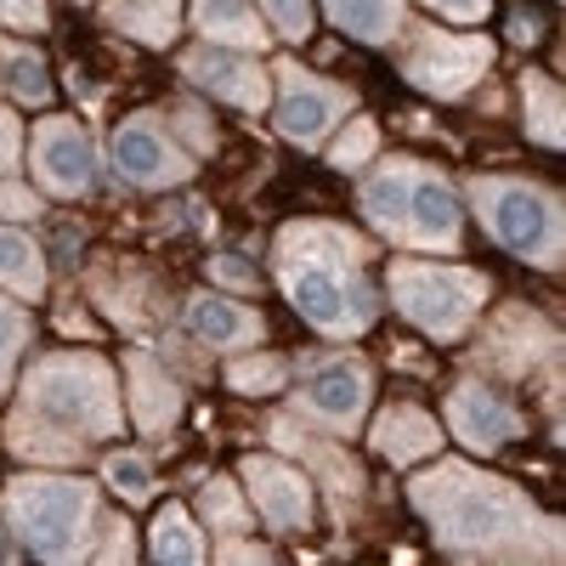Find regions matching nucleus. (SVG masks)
<instances>
[{"label":"nucleus","mask_w":566,"mask_h":566,"mask_svg":"<svg viewBox=\"0 0 566 566\" xmlns=\"http://www.w3.org/2000/svg\"><path fill=\"white\" fill-rule=\"evenodd\" d=\"M413 510L431 522L437 544L459 560H560V522L544 515L515 482L482 476L476 464L442 459L413 476Z\"/></svg>","instance_id":"1"},{"label":"nucleus","mask_w":566,"mask_h":566,"mask_svg":"<svg viewBox=\"0 0 566 566\" xmlns=\"http://www.w3.org/2000/svg\"><path fill=\"white\" fill-rule=\"evenodd\" d=\"M125 408L114 368L97 352H52L23 374V402L12 408L7 442L23 459L74 464L91 442L119 437Z\"/></svg>","instance_id":"2"},{"label":"nucleus","mask_w":566,"mask_h":566,"mask_svg":"<svg viewBox=\"0 0 566 566\" xmlns=\"http://www.w3.org/2000/svg\"><path fill=\"white\" fill-rule=\"evenodd\" d=\"M363 261H368V244L352 227H335V221H295V227H283L277 244H272V266H277L283 295L295 301V312L312 328H323V335H335V340L363 335V328L380 317Z\"/></svg>","instance_id":"3"},{"label":"nucleus","mask_w":566,"mask_h":566,"mask_svg":"<svg viewBox=\"0 0 566 566\" xmlns=\"http://www.w3.org/2000/svg\"><path fill=\"white\" fill-rule=\"evenodd\" d=\"M363 216L374 221V232L408 244V250H442L453 255L464 239L459 221V199L442 181V170L419 165V159H386L380 170L363 176Z\"/></svg>","instance_id":"4"},{"label":"nucleus","mask_w":566,"mask_h":566,"mask_svg":"<svg viewBox=\"0 0 566 566\" xmlns=\"http://www.w3.org/2000/svg\"><path fill=\"white\" fill-rule=\"evenodd\" d=\"M0 515L23 549L40 560H85L97 538V488L80 476H18L0 499Z\"/></svg>","instance_id":"5"},{"label":"nucleus","mask_w":566,"mask_h":566,"mask_svg":"<svg viewBox=\"0 0 566 566\" xmlns=\"http://www.w3.org/2000/svg\"><path fill=\"white\" fill-rule=\"evenodd\" d=\"M470 205H476L482 227L493 239L544 272H555L566 261V239H560V199L549 187L515 181V176H476L470 181Z\"/></svg>","instance_id":"6"},{"label":"nucleus","mask_w":566,"mask_h":566,"mask_svg":"<svg viewBox=\"0 0 566 566\" xmlns=\"http://www.w3.org/2000/svg\"><path fill=\"white\" fill-rule=\"evenodd\" d=\"M391 301L408 323H419L431 340H459L476 312L488 306V277L470 266L437 261H397L391 266Z\"/></svg>","instance_id":"7"},{"label":"nucleus","mask_w":566,"mask_h":566,"mask_svg":"<svg viewBox=\"0 0 566 566\" xmlns=\"http://www.w3.org/2000/svg\"><path fill=\"white\" fill-rule=\"evenodd\" d=\"M402 74L431 91V97L453 103L493 69V40L488 34H442V29H402Z\"/></svg>","instance_id":"8"},{"label":"nucleus","mask_w":566,"mask_h":566,"mask_svg":"<svg viewBox=\"0 0 566 566\" xmlns=\"http://www.w3.org/2000/svg\"><path fill=\"white\" fill-rule=\"evenodd\" d=\"M368 397H374V374L363 357H317L306 374H301V397L295 408L312 413L317 424H328V431L352 437L363 413H368Z\"/></svg>","instance_id":"9"},{"label":"nucleus","mask_w":566,"mask_h":566,"mask_svg":"<svg viewBox=\"0 0 566 566\" xmlns=\"http://www.w3.org/2000/svg\"><path fill=\"white\" fill-rule=\"evenodd\" d=\"M346 114H352V91L346 85H328V80L306 74L301 63H277V130L290 142L317 148Z\"/></svg>","instance_id":"10"},{"label":"nucleus","mask_w":566,"mask_h":566,"mask_svg":"<svg viewBox=\"0 0 566 566\" xmlns=\"http://www.w3.org/2000/svg\"><path fill=\"white\" fill-rule=\"evenodd\" d=\"M34 176L45 193L57 199H80L97 187V142L80 119H40L34 125Z\"/></svg>","instance_id":"11"},{"label":"nucleus","mask_w":566,"mask_h":566,"mask_svg":"<svg viewBox=\"0 0 566 566\" xmlns=\"http://www.w3.org/2000/svg\"><path fill=\"white\" fill-rule=\"evenodd\" d=\"M114 165L130 187H176L193 176V154H181L165 119H154V114H130L114 130Z\"/></svg>","instance_id":"12"},{"label":"nucleus","mask_w":566,"mask_h":566,"mask_svg":"<svg viewBox=\"0 0 566 566\" xmlns=\"http://www.w3.org/2000/svg\"><path fill=\"white\" fill-rule=\"evenodd\" d=\"M244 482H250V499L261 510V522L272 533H301L312 527V482L301 476V470H290L283 459H244Z\"/></svg>","instance_id":"13"},{"label":"nucleus","mask_w":566,"mask_h":566,"mask_svg":"<svg viewBox=\"0 0 566 566\" xmlns=\"http://www.w3.org/2000/svg\"><path fill=\"white\" fill-rule=\"evenodd\" d=\"M544 357H555V328L533 312V306H510L488 323V340H482V363L510 374V380H522L533 374Z\"/></svg>","instance_id":"14"},{"label":"nucleus","mask_w":566,"mask_h":566,"mask_svg":"<svg viewBox=\"0 0 566 566\" xmlns=\"http://www.w3.org/2000/svg\"><path fill=\"white\" fill-rule=\"evenodd\" d=\"M181 74L193 80L199 91H210V97L232 103V108H244V114H261L266 97H272V85L261 74V63L239 57V52H227V45H205V52H187L181 57Z\"/></svg>","instance_id":"15"},{"label":"nucleus","mask_w":566,"mask_h":566,"mask_svg":"<svg viewBox=\"0 0 566 566\" xmlns=\"http://www.w3.org/2000/svg\"><path fill=\"white\" fill-rule=\"evenodd\" d=\"M448 424H453V437H459L470 453H499V448H510L515 437H522V413H515L504 397H493L488 386H476V380L453 386V397H448Z\"/></svg>","instance_id":"16"},{"label":"nucleus","mask_w":566,"mask_h":566,"mask_svg":"<svg viewBox=\"0 0 566 566\" xmlns=\"http://www.w3.org/2000/svg\"><path fill=\"white\" fill-rule=\"evenodd\" d=\"M125 380H130V419L142 437H165L181 419V391L170 380V368H159L154 352H130L125 357Z\"/></svg>","instance_id":"17"},{"label":"nucleus","mask_w":566,"mask_h":566,"mask_svg":"<svg viewBox=\"0 0 566 566\" xmlns=\"http://www.w3.org/2000/svg\"><path fill=\"white\" fill-rule=\"evenodd\" d=\"M272 442H277L283 453H301V459H306V464L317 470V476H323V488L335 493V504H340V510H346V504H352V499L363 493V470H357V464H352V459H346L340 448H328V442L306 437L301 424L277 419V424H272Z\"/></svg>","instance_id":"18"},{"label":"nucleus","mask_w":566,"mask_h":566,"mask_svg":"<svg viewBox=\"0 0 566 566\" xmlns=\"http://www.w3.org/2000/svg\"><path fill=\"white\" fill-rule=\"evenodd\" d=\"M442 448V431L431 413H419L413 402H397L374 419V453L391 459V464H413V459H431Z\"/></svg>","instance_id":"19"},{"label":"nucleus","mask_w":566,"mask_h":566,"mask_svg":"<svg viewBox=\"0 0 566 566\" xmlns=\"http://www.w3.org/2000/svg\"><path fill=\"white\" fill-rule=\"evenodd\" d=\"M187 323H193V335L216 352H239V346L261 340V317L239 301H227V295H193L187 301Z\"/></svg>","instance_id":"20"},{"label":"nucleus","mask_w":566,"mask_h":566,"mask_svg":"<svg viewBox=\"0 0 566 566\" xmlns=\"http://www.w3.org/2000/svg\"><path fill=\"white\" fill-rule=\"evenodd\" d=\"M193 23L210 45H232V52H255L272 40L244 0H193Z\"/></svg>","instance_id":"21"},{"label":"nucleus","mask_w":566,"mask_h":566,"mask_svg":"<svg viewBox=\"0 0 566 566\" xmlns=\"http://www.w3.org/2000/svg\"><path fill=\"white\" fill-rule=\"evenodd\" d=\"M103 18L142 45H170L181 29V0H103Z\"/></svg>","instance_id":"22"},{"label":"nucleus","mask_w":566,"mask_h":566,"mask_svg":"<svg viewBox=\"0 0 566 566\" xmlns=\"http://www.w3.org/2000/svg\"><path fill=\"white\" fill-rule=\"evenodd\" d=\"M323 7L363 45H391L402 34V0H323Z\"/></svg>","instance_id":"23"},{"label":"nucleus","mask_w":566,"mask_h":566,"mask_svg":"<svg viewBox=\"0 0 566 566\" xmlns=\"http://www.w3.org/2000/svg\"><path fill=\"white\" fill-rule=\"evenodd\" d=\"M0 283H7L12 295H23V301H34L45 290V255L18 227H0Z\"/></svg>","instance_id":"24"},{"label":"nucleus","mask_w":566,"mask_h":566,"mask_svg":"<svg viewBox=\"0 0 566 566\" xmlns=\"http://www.w3.org/2000/svg\"><path fill=\"white\" fill-rule=\"evenodd\" d=\"M154 560H176V566H199L205 560V538L193 527V515L187 510H159V522H154Z\"/></svg>","instance_id":"25"},{"label":"nucleus","mask_w":566,"mask_h":566,"mask_svg":"<svg viewBox=\"0 0 566 566\" xmlns=\"http://www.w3.org/2000/svg\"><path fill=\"white\" fill-rule=\"evenodd\" d=\"M522 108H527V136L544 148H560V85L549 74H522Z\"/></svg>","instance_id":"26"},{"label":"nucleus","mask_w":566,"mask_h":566,"mask_svg":"<svg viewBox=\"0 0 566 566\" xmlns=\"http://www.w3.org/2000/svg\"><path fill=\"white\" fill-rule=\"evenodd\" d=\"M0 57H7V80H12V91H18V103H29V108L52 103V80H45V57H40V52L0 40Z\"/></svg>","instance_id":"27"},{"label":"nucleus","mask_w":566,"mask_h":566,"mask_svg":"<svg viewBox=\"0 0 566 566\" xmlns=\"http://www.w3.org/2000/svg\"><path fill=\"white\" fill-rule=\"evenodd\" d=\"M199 510H205V522L216 533H250V504L239 499V488H232L227 476H216L205 493H199Z\"/></svg>","instance_id":"28"},{"label":"nucleus","mask_w":566,"mask_h":566,"mask_svg":"<svg viewBox=\"0 0 566 566\" xmlns=\"http://www.w3.org/2000/svg\"><path fill=\"white\" fill-rule=\"evenodd\" d=\"M103 476H108V488L125 504H148L154 499V470H148V459H142V453H114L103 464Z\"/></svg>","instance_id":"29"},{"label":"nucleus","mask_w":566,"mask_h":566,"mask_svg":"<svg viewBox=\"0 0 566 566\" xmlns=\"http://www.w3.org/2000/svg\"><path fill=\"white\" fill-rule=\"evenodd\" d=\"M227 386L232 391H244V397H272L283 386V363L277 357H239V363H227Z\"/></svg>","instance_id":"30"},{"label":"nucleus","mask_w":566,"mask_h":566,"mask_svg":"<svg viewBox=\"0 0 566 566\" xmlns=\"http://www.w3.org/2000/svg\"><path fill=\"white\" fill-rule=\"evenodd\" d=\"M374 148H380V130H374V119H352L340 130V142L328 148V165L335 170H363L374 159Z\"/></svg>","instance_id":"31"},{"label":"nucleus","mask_w":566,"mask_h":566,"mask_svg":"<svg viewBox=\"0 0 566 566\" xmlns=\"http://www.w3.org/2000/svg\"><path fill=\"white\" fill-rule=\"evenodd\" d=\"M29 312L12 306V301H0V391L12 386V368H18V352L29 346Z\"/></svg>","instance_id":"32"},{"label":"nucleus","mask_w":566,"mask_h":566,"mask_svg":"<svg viewBox=\"0 0 566 566\" xmlns=\"http://www.w3.org/2000/svg\"><path fill=\"white\" fill-rule=\"evenodd\" d=\"M277 40H306L312 34V0H261Z\"/></svg>","instance_id":"33"},{"label":"nucleus","mask_w":566,"mask_h":566,"mask_svg":"<svg viewBox=\"0 0 566 566\" xmlns=\"http://www.w3.org/2000/svg\"><path fill=\"white\" fill-rule=\"evenodd\" d=\"M0 23L23 29V34H40L45 29V0H0Z\"/></svg>","instance_id":"34"},{"label":"nucleus","mask_w":566,"mask_h":566,"mask_svg":"<svg viewBox=\"0 0 566 566\" xmlns=\"http://www.w3.org/2000/svg\"><path fill=\"white\" fill-rule=\"evenodd\" d=\"M97 533H103V544H91V560H130L136 555L125 522H97Z\"/></svg>","instance_id":"35"},{"label":"nucleus","mask_w":566,"mask_h":566,"mask_svg":"<svg viewBox=\"0 0 566 566\" xmlns=\"http://www.w3.org/2000/svg\"><path fill=\"white\" fill-rule=\"evenodd\" d=\"M210 277L227 283V290H255V266H244V255H216Z\"/></svg>","instance_id":"36"},{"label":"nucleus","mask_w":566,"mask_h":566,"mask_svg":"<svg viewBox=\"0 0 566 566\" xmlns=\"http://www.w3.org/2000/svg\"><path fill=\"white\" fill-rule=\"evenodd\" d=\"M0 216H40V199L29 193V187H18V181H7V176H0Z\"/></svg>","instance_id":"37"},{"label":"nucleus","mask_w":566,"mask_h":566,"mask_svg":"<svg viewBox=\"0 0 566 566\" xmlns=\"http://www.w3.org/2000/svg\"><path fill=\"white\" fill-rule=\"evenodd\" d=\"M424 7L442 12V18H453V23H482L493 0H424Z\"/></svg>","instance_id":"38"},{"label":"nucleus","mask_w":566,"mask_h":566,"mask_svg":"<svg viewBox=\"0 0 566 566\" xmlns=\"http://www.w3.org/2000/svg\"><path fill=\"white\" fill-rule=\"evenodd\" d=\"M18 148H23L18 114H7V108H0V176H12V165H18Z\"/></svg>","instance_id":"39"},{"label":"nucleus","mask_w":566,"mask_h":566,"mask_svg":"<svg viewBox=\"0 0 566 566\" xmlns=\"http://www.w3.org/2000/svg\"><path fill=\"white\" fill-rule=\"evenodd\" d=\"M170 119H176V130H181V136H187V142H193V148H199V154H205V148H210V130H205V119H199V114H193V108H176V114H170Z\"/></svg>","instance_id":"40"},{"label":"nucleus","mask_w":566,"mask_h":566,"mask_svg":"<svg viewBox=\"0 0 566 566\" xmlns=\"http://www.w3.org/2000/svg\"><path fill=\"white\" fill-rule=\"evenodd\" d=\"M216 560H272V549H266V544H244L239 533H232V544H221Z\"/></svg>","instance_id":"41"}]
</instances>
